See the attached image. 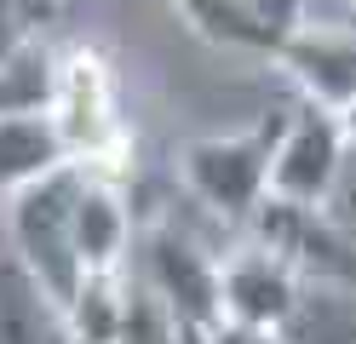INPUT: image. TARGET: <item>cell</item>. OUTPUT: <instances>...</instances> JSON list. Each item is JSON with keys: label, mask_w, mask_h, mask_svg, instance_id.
Segmentation results:
<instances>
[{"label": "cell", "mask_w": 356, "mask_h": 344, "mask_svg": "<svg viewBox=\"0 0 356 344\" xmlns=\"http://www.w3.org/2000/svg\"><path fill=\"white\" fill-rule=\"evenodd\" d=\"M345 172V132H339V115H327L316 104H305L287 115L282 126V144L270 161V201L282 206H316L333 195V183Z\"/></svg>", "instance_id": "obj_5"}, {"label": "cell", "mask_w": 356, "mask_h": 344, "mask_svg": "<svg viewBox=\"0 0 356 344\" xmlns=\"http://www.w3.org/2000/svg\"><path fill=\"white\" fill-rule=\"evenodd\" d=\"M0 344H70L58 298L12 252H0Z\"/></svg>", "instance_id": "obj_9"}, {"label": "cell", "mask_w": 356, "mask_h": 344, "mask_svg": "<svg viewBox=\"0 0 356 344\" xmlns=\"http://www.w3.org/2000/svg\"><path fill=\"white\" fill-rule=\"evenodd\" d=\"M299 264H287L276 247H241L218 264V310L236 327H264L276 333L299 298Z\"/></svg>", "instance_id": "obj_6"}, {"label": "cell", "mask_w": 356, "mask_h": 344, "mask_svg": "<svg viewBox=\"0 0 356 344\" xmlns=\"http://www.w3.org/2000/svg\"><path fill=\"white\" fill-rule=\"evenodd\" d=\"M81 178H86V167L63 161V167L47 172L40 183L17 190L12 206H6V241H12V259L58 298V310L70 304L75 287L86 281L81 252H75V195H81Z\"/></svg>", "instance_id": "obj_1"}, {"label": "cell", "mask_w": 356, "mask_h": 344, "mask_svg": "<svg viewBox=\"0 0 356 344\" xmlns=\"http://www.w3.org/2000/svg\"><path fill=\"white\" fill-rule=\"evenodd\" d=\"M207 344H282V338L264 333V327H236V321H218V327L207 333Z\"/></svg>", "instance_id": "obj_14"}, {"label": "cell", "mask_w": 356, "mask_h": 344, "mask_svg": "<svg viewBox=\"0 0 356 344\" xmlns=\"http://www.w3.org/2000/svg\"><path fill=\"white\" fill-rule=\"evenodd\" d=\"M282 126L287 115H264V121L241 126V132H213V138H195L178 155V178L184 190L218 218H259V206L270 201V161L282 144Z\"/></svg>", "instance_id": "obj_2"}, {"label": "cell", "mask_w": 356, "mask_h": 344, "mask_svg": "<svg viewBox=\"0 0 356 344\" xmlns=\"http://www.w3.org/2000/svg\"><path fill=\"white\" fill-rule=\"evenodd\" d=\"M75 252L86 275H121L132 259V213L109 172L86 167L81 195H75Z\"/></svg>", "instance_id": "obj_8"}, {"label": "cell", "mask_w": 356, "mask_h": 344, "mask_svg": "<svg viewBox=\"0 0 356 344\" xmlns=\"http://www.w3.org/2000/svg\"><path fill=\"white\" fill-rule=\"evenodd\" d=\"M52 126L63 138V155L75 167H92L115 178V161L127 149V126L115 115V81L109 63L92 46H70L58 52V86H52Z\"/></svg>", "instance_id": "obj_3"}, {"label": "cell", "mask_w": 356, "mask_h": 344, "mask_svg": "<svg viewBox=\"0 0 356 344\" xmlns=\"http://www.w3.org/2000/svg\"><path fill=\"white\" fill-rule=\"evenodd\" d=\"M138 259H144V293L184 333H213L225 321V310H218V264L202 247H190L172 229H149L138 241Z\"/></svg>", "instance_id": "obj_4"}, {"label": "cell", "mask_w": 356, "mask_h": 344, "mask_svg": "<svg viewBox=\"0 0 356 344\" xmlns=\"http://www.w3.org/2000/svg\"><path fill=\"white\" fill-rule=\"evenodd\" d=\"M270 58L305 86V98L316 109L345 115L356 104V35H345V29H287Z\"/></svg>", "instance_id": "obj_7"}, {"label": "cell", "mask_w": 356, "mask_h": 344, "mask_svg": "<svg viewBox=\"0 0 356 344\" xmlns=\"http://www.w3.org/2000/svg\"><path fill=\"white\" fill-rule=\"evenodd\" d=\"M339 132H345V149H356V104L339 115Z\"/></svg>", "instance_id": "obj_15"}, {"label": "cell", "mask_w": 356, "mask_h": 344, "mask_svg": "<svg viewBox=\"0 0 356 344\" xmlns=\"http://www.w3.org/2000/svg\"><path fill=\"white\" fill-rule=\"evenodd\" d=\"M63 138L52 115H0V195H17L63 167Z\"/></svg>", "instance_id": "obj_10"}, {"label": "cell", "mask_w": 356, "mask_h": 344, "mask_svg": "<svg viewBox=\"0 0 356 344\" xmlns=\"http://www.w3.org/2000/svg\"><path fill=\"white\" fill-rule=\"evenodd\" d=\"M52 86H58V52L29 29L0 63V115H47Z\"/></svg>", "instance_id": "obj_11"}, {"label": "cell", "mask_w": 356, "mask_h": 344, "mask_svg": "<svg viewBox=\"0 0 356 344\" xmlns=\"http://www.w3.org/2000/svg\"><path fill=\"white\" fill-rule=\"evenodd\" d=\"M282 344H356V298L339 293V287H299L293 310H287V321L276 327Z\"/></svg>", "instance_id": "obj_12"}, {"label": "cell", "mask_w": 356, "mask_h": 344, "mask_svg": "<svg viewBox=\"0 0 356 344\" xmlns=\"http://www.w3.org/2000/svg\"><path fill=\"white\" fill-rule=\"evenodd\" d=\"M24 35H29V12H24V0H0V63H6V52H12Z\"/></svg>", "instance_id": "obj_13"}]
</instances>
